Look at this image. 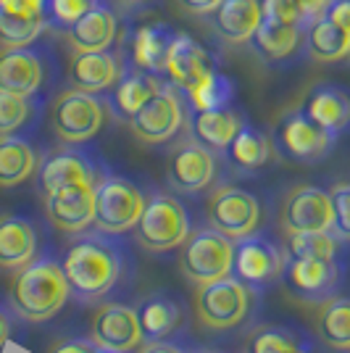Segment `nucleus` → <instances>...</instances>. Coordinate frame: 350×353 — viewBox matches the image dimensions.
Returning <instances> with one entry per match:
<instances>
[{
  "label": "nucleus",
  "instance_id": "nucleus-1",
  "mask_svg": "<svg viewBox=\"0 0 350 353\" xmlns=\"http://www.w3.org/2000/svg\"><path fill=\"white\" fill-rule=\"evenodd\" d=\"M61 266L72 295L85 306L119 301L132 288L137 269L127 240L101 230L74 235L61 256Z\"/></svg>",
  "mask_w": 350,
  "mask_h": 353
},
{
  "label": "nucleus",
  "instance_id": "nucleus-2",
  "mask_svg": "<svg viewBox=\"0 0 350 353\" xmlns=\"http://www.w3.org/2000/svg\"><path fill=\"white\" fill-rule=\"evenodd\" d=\"M69 298L72 288L56 256H37L11 280V309L27 322L40 324L53 319Z\"/></svg>",
  "mask_w": 350,
  "mask_h": 353
},
{
  "label": "nucleus",
  "instance_id": "nucleus-3",
  "mask_svg": "<svg viewBox=\"0 0 350 353\" xmlns=\"http://www.w3.org/2000/svg\"><path fill=\"white\" fill-rule=\"evenodd\" d=\"M261 293L237 282L229 274L224 280L198 288L195 293V316L208 332H234L253 319L258 311Z\"/></svg>",
  "mask_w": 350,
  "mask_h": 353
},
{
  "label": "nucleus",
  "instance_id": "nucleus-4",
  "mask_svg": "<svg viewBox=\"0 0 350 353\" xmlns=\"http://www.w3.org/2000/svg\"><path fill=\"white\" fill-rule=\"evenodd\" d=\"M137 245L150 253H169L182 248L192 232V214L174 192L150 190L143 216L137 221Z\"/></svg>",
  "mask_w": 350,
  "mask_h": 353
},
{
  "label": "nucleus",
  "instance_id": "nucleus-5",
  "mask_svg": "<svg viewBox=\"0 0 350 353\" xmlns=\"http://www.w3.org/2000/svg\"><path fill=\"white\" fill-rule=\"evenodd\" d=\"M111 105L105 95H92L76 88H69L56 95L50 105V127L63 145H85L98 137Z\"/></svg>",
  "mask_w": 350,
  "mask_h": 353
},
{
  "label": "nucleus",
  "instance_id": "nucleus-6",
  "mask_svg": "<svg viewBox=\"0 0 350 353\" xmlns=\"http://www.w3.org/2000/svg\"><path fill=\"white\" fill-rule=\"evenodd\" d=\"M147 203V190L132 176L108 172L95 188V230L127 235L137 227Z\"/></svg>",
  "mask_w": 350,
  "mask_h": 353
},
{
  "label": "nucleus",
  "instance_id": "nucleus-7",
  "mask_svg": "<svg viewBox=\"0 0 350 353\" xmlns=\"http://www.w3.org/2000/svg\"><path fill=\"white\" fill-rule=\"evenodd\" d=\"M271 145L285 161L292 163H321L337 145V137L319 127L303 111V105L285 111L271 127Z\"/></svg>",
  "mask_w": 350,
  "mask_h": 353
},
{
  "label": "nucleus",
  "instance_id": "nucleus-8",
  "mask_svg": "<svg viewBox=\"0 0 350 353\" xmlns=\"http://www.w3.org/2000/svg\"><path fill=\"white\" fill-rule=\"evenodd\" d=\"M232 256L234 243L232 237L221 235L219 230L208 227V230H192L190 237L182 243V253H179V272L182 277L203 288L216 280L229 277L232 272Z\"/></svg>",
  "mask_w": 350,
  "mask_h": 353
},
{
  "label": "nucleus",
  "instance_id": "nucleus-9",
  "mask_svg": "<svg viewBox=\"0 0 350 353\" xmlns=\"http://www.w3.org/2000/svg\"><path fill=\"white\" fill-rule=\"evenodd\" d=\"M285 266H287V250L277 245L271 237L253 232V235L234 243L232 272L229 274L237 282L248 285L250 290L263 295L277 282H282Z\"/></svg>",
  "mask_w": 350,
  "mask_h": 353
},
{
  "label": "nucleus",
  "instance_id": "nucleus-10",
  "mask_svg": "<svg viewBox=\"0 0 350 353\" xmlns=\"http://www.w3.org/2000/svg\"><path fill=\"white\" fill-rule=\"evenodd\" d=\"M127 124L140 143L166 145L187 124V98L179 88L166 82Z\"/></svg>",
  "mask_w": 350,
  "mask_h": 353
},
{
  "label": "nucleus",
  "instance_id": "nucleus-11",
  "mask_svg": "<svg viewBox=\"0 0 350 353\" xmlns=\"http://www.w3.org/2000/svg\"><path fill=\"white\" fill-rule=\"evenodd\" d=\"M111 172V166L103 161V156L95 148L69 145L63 150H56L37 166V190L40 195L66 188V185H101V179Z\"/></svg>",
  "mask_w": 350,
  "mask_h": 353
},
{
  "label": "nucleus",
  "instance_id": "nucleus-12",
  "mask_svg": "<svg viewBox=\"0 0 350 353\" xmlns=\"http://www.w3.org/2000/svg\"><path fill=\"white\" fill-rule=\"evenodd\" d=\"M205 219H208V227L219 230L221 235L243 240V237L258 232L263 211L253 192L243 190L237 185H221L208 195Z\"/></svg>",
  "mask_w": 350,
  "mask_h": 353
},
{
  "label": "nucleus",
  "instance_id": "nucleus-13",
  "mask_svg": "<svg viewBox=\"0 0 350 353\" xmlns=\"http://www.w3.org/2000/svg\"><path fill=\"white\" fill-rule=\"evenodd\" d=\"M219 174V159L211 148L200 145L198 140L187 137L185 143L169 153L166 161V182L179 195H195L214 185Z\"/></svg>",
  "mask_w": 350,
  "mask_h": 353
},
{
  "label": "nucleus",
  "instance_id": "nucleus-14",
  "mask_svg": "<svg viewBox=\"0 0 350 353\" xmlns=\"http://www.w3.org/2000/svg\"><path fill=\"white\" fill-rule=\"evenodd\" d=\"M348 259H313V256H287L282 282L298 298L306 301H327L342 288Z\"/></svg>",
  "mask_w": 350,
  "mask_h": 353
},
{
  "label": "nucleus",
  "instance_id": "nucleus-15",
  "mask_svg": "<svg viewBox=\"0 0 350 353\" xmlns=\"http://www.w3.org/2000/svg\"><path fill=\"white\" fill-rule=\"evenodd\" d=\"M92 343L105 353H134L145 345L140 311L124 301L103 303L92 319Z\"/></svg>",
  "mask_w": 350,
  "mask_h": 353
},
{
  "label": "nucleus",
  "instance_id": "nucleus-16",
  "mask_svg": "<svg viewBox=\"0 0 350 353\" xmlns=\"http://www.w3.org/2000/svg\"><path fill=\"white\" fill-rule=\"evenodd\" d=\"M332 221H335V208L329 190L316 185H298L287 192L279 216V224L287 235L332 230Z\"/></svg>",
  "mask_w": 350,
  "mask_h": 353
},
{
  "label": "nucleus",
  "instance_id": "nucleus-17",
  "mask_svg": "<svg viewBox=\"0 0 350 353\" xmlns=\"http://www.w3.org/2000/svg\"><path fill=\"white\" fill-rule=\"evenodd\" d=\"M45 53L34 45L0 48V90L24 98H37L48 82Z\"/></svg>",
  "mask_w": 350,
  "mask_h": 353
},
{
  "label": "nucleus",
  "instance_id": "nucleus-18",
  "mask_svg": "<svg viewBox=\"0 0 350 353\" xmlns=\"http://www.w3.org/2000/svg\"><path fill=\"white\" fill-rule=\"evenodd\" d=\"M43 201L48 221L59 232L79 235L95 224V185H66L48 192Z\"/></svg>",
  "mask_w": 350,
  "mask_h": 353
},
{
  "label": "nucleus",
  "instance_id": "nucleus-19",
  "mask_svg": "<svg viewBox=\"0 0 350 353\" xmlns=\"http://www.w3.org/2000/svg\"><path fill=\"white\" fill-rule=\"evenodd\" d=\"M214 69H219V63L203 45L198 43L195 37H190V34H185V32H176L174 40H172V48L166 53L163 77L182 92H190Z\"/></svg>",
  "mask_w": 350,
  "mask_h": 353
},
{
  "label": "nucleus",
  "instance_id": "nucleus-20",
  "mask_svg": "<svg viewBox=\"0 0 350 353\" xmlns=\"http://www.w3.org/2000/svg\"><path fill=\"white\" fill-rule=\"evenodd\" d=\"M127 59L124 50L108 48V50H95V53H74L69 63V82L72 88L92 95H105L111 92L119 77L124 74Z\"/></svg>",
  "mask_w": 350,
  "mask_h": 353
},
{
  "label": "nucleus",
  "instance_id": "nucleus-21",
  "mask_svg": "<svg viewBox=\"0 0 350 353\" xmlns=\"http://www.w3.org/2000/svg\"><path fill=\"white\" fill-rule=\"evenodd\" d=\"M250 45L266 63H274V66L292 63L300 56H306V27L261 14V21L250 37Z\"/></svg>",
  "mask_w": 350,
  "mask_h": 353
},
{
  "label": "nucleus",
  "instance_id": "nucleus-22",
  "mask_svg": "<svg viewBox=\"0 0 350 353\" xmlns=\"http://www.w3.org/2000/svg\"><path fill=\"white\" fill-rule=\"evenodd\" d=\"M250 119L240 105H224L214 111H195L187 105V132L192 140H198L200 145L211 148L214 153H224L227 145L234 140V134L240 132Z\"/></svg>",
  "mask_w": 350,
  "mask_h": 353
},
{
  "label": "nucleus",
  "instance_id": "nucleus-23",
  "mask_svg": "<svg viewBox=\"0 0 350 353\" xmlns=\"http://www.w3.org/2000/svg\"><path fill=\"white\" fill-rule=\"evenodd\" d=\"M72 45L74 53H95V50H108L119 40V14L116 6L105 0L101 6L90 8L79 21H74L69 30L63 32Z\"/></svg>",
  "mask_w": 350,
  "mask_h": 353
},
{
  "label": "nucleus",
  "instance_id": "nucleus-24",
  "mask_svg": "<svg viewBox=\"0 0 350 353\" xmlns=\"http://www.w3.org/2000/svg\"><path fill=\"white\" fill-rule=\"evenodd\" d=\"M140 311V327L145 343L158 340H176L187 330V311L182 301L172 293H153L137 306Z\"/></svg>",
  "mask_w": 350,
  "mask_h": 353
},
{
  "label": "nucleus",
  "instance_id": "nucleus-25",
  "mask_svg": "<svg viewBox=\"0 0 350 353\" xmlns=\"http://www.w3.org/2000/svg\"><path fill=\"white\" fill-rule=\"evenodd\" d=\"M166 82H169V79L161 77V74L143 72V69L127 63V66H124V74L119 77V82L114 85V90L105 92L108 105H111V114L116 119H121V121H130Z\"/></svg>",
  "mask_w": 350,
  "mask_h": 353
},
{
  "label": "nucleus",
  "instance_id": "nucleus-26",
  "mask_svg": "<svg viewBox=\"0 0 350 353\" xmlns=\"http://www.w3.org/2000/svg\"><path fill=\"white\" fill-rule=\"evenodd\" d=\"M40 256V232L34 221L19 214H0V269L19 272Z\"/></svg>",
  "mask_w": 350,
  "mask_h": 353
},
{
  "label": "nucleus",
  "instance_id": "nucleus-27",
  "mask_svg": "<svg viewBox=\"0 0 350 353\" xmlns=\"http://www.w3.org/2000/svg\"><path fill=\"white\" fill-rule=\"evenodd\" d=\"M303 111L327 132L340 137L350 130V90L335 82H319L306 95Z\"/></svg>",
  "mask_w": 350,
  "mask_h": 353
},
{
  "label": "nucleus",
  "instance_id": "nucleus-28",
  "mask_svg": "<svg viewBox=\"0 0 350 353\" xmlns=\"http://www.w3.org/2000/svg\"><path fill=\"white\" fill-rule=\"evenodd\" d=\"M261 14V0H221L208 14V21L219 40L229 45H245L258 27Z\"/></svg>",
  "mask_w": 350,
  "mask_h": 353
},
{
  "label": "nucleus",
  "instance_id": "nucleus-29",
  "mask_svg": "<svg viewBox=\"0 0 350 353\" xmlns=\"http://www.w3.org/2000/svg\"><path fill=\"white\" fill-rule=\"evenodd\" d=\"M176 32L169 24H143L140 30H134L127 40V50L124 59L127 63L143 69L150 74H161L163 77V66H166V53L172 48Z\"/></svg>",
  "mask_w": 350,
  "mask_h": 353
},
{
  "label": "nucleus",
  "instance_id": "nucleus-30",
  "mask_svg": "<svg viewBox=\"0 0 350 353\" xmlns=\"http://www.w3.org/2000/svg\"><path fill=\"white\" fill-rule=\"evenodd\" d=\"M221 156L232 163L237 172L253 174V172H261L263 166L274 159V145H271L269 134L248 121L240 132L234 134V140L227 145V150Z\"/></svg>",
  "mask_w": 350,
  "mask_h": 353
},
{
  "label": "nucleus",
  "instance_id": "nucleus-31",
  "mask_svg": "<svg viewBox=\"0 0 350 353\" xmlns=\"http://www.w3.org/2000/svg\"><path fill=\"white\" fill-rule=\"evenodd\" d=\"M40 156L27 137L0 134V188H16L37 174Z\"/></svg>",
  "mask_w": 350,
  "mask_h": 353
},
{
  "label": "nucleus",
  "instance_id": "nucleus-32",
  "mask_svg": "<svg viewBox=\"0 0 350 353\" xmlns=\"http://www.w3.org/2000/svg\"><path fill=\"white\" fill-rule=\"evenodd\" d=\"M313 327L324 345H329L332 351L350 353V298L332 295L321 301Z\"/></svg>",
  "mask_w": 350,
  "mask_h": 353
},
{
  "label": "nucleus",
  "instance_id": "nucleus-33",
  "mask_svg": "<svg viewBox=\"0 0 350 353\" xmlns=\"http://www.w3.org/2000/svg\"><path fill=\"white\" fill-rule=\"evenodd\" d=\"M306 56L321 63H335L350 56L348 30L337 27L332 19L321 16L311 27H306Z\"/></svg>",
  "mask_w": 350,
  "mask_h": 353
},
{
  "label": "nucleus",
  "instance_id": "nucleus-34",
  "mask_svg": "<svg viewBox=\"0 0 350 353\" xmlns=\"http://www.w3.org/2000/svg\"><path fill=\"white\" fill-rule=\"evenodd\" d=\"M308 348H313V340L290 324H261L245 343V353H300Z\"/></svg>",
  "mask_w": 350,
  "mask_h": 353
},
{
  "label": "nucleus",
  "instance_id": "nucleus-35",
  "mask_svg": "<svg viewBox=\"0 0 350 353\" xmlns=\"http://www.w3.org/2000/svg\"><path fill=\"white\" fill-rule=\"evenodd\" d=\"M350 243L340 240L332 230H319V232H295L287 235V256H313V259H348Z\"/></svg>",
  "mask_w": 350,
  "mask_h": 353
},
{
  "label": "nucleus",
  "instance_id": "nucleus-36",
  "mask_svg": "<svg viewBox=\"0 0 350 353\" xmlns=\"http://www.w3.org/2000/svg\"><path fill=\"white\" fill-rule=\"evenodd\" d=\"M234 92H237V88H234L232 77H227L224 72L214 69L190 92H185V98H187V105L195 108V111H214V108L232 105Z\"/></svg>",
  "mask_w": 350,
  "mask_h": 353
},
{
  "label": "nucleus",
  "instance_id": "nucleus-37",
  "mask_svg": "<svg viewBox=\"0 0 350 353\" xmlns=\"http://www.w3.org/2000/svg\"><path fill=\"white\" fill-rule=\"evenodd\" d=\"M48 27H50V24L43 21V19H24V16H14V14L0 11V45H3V48L34 45Z\"/></svg>",
  "mask_w": 350,
  "mask_h": 353
},
{
  "label": "nucleus",
  "instance_id": "nucleus-38",
  "mask_svg": "<svg viewBox=\"0 0 350 353\" xmlns=\"http://www.w3.org/2000/svg\"><path fill=\"white\" fill-rule=\"evenodd\" d=\"M37 114L34 98L0 90V134H19Z\"/></svg>",
  "mask_w": 350,
  "mask_h": 353
},
{
  "label": "nucleus",
  "instance_id": "nucleus-39",
  "mask_svg": "<svg viewBox=\"0 0 350 353\" xmlns=\"http://www.w3.org/2000/svg\"><path fill=\"white\" fill-rule=\"evenodd\" d=\"M101 3H105V0H50L48 3V21H50V27H59L61 32H66L74 21H79L90 8L101 6Z\"/></svg>",
  "mask_w": 350,
  "mask_h": 353
},
{
  "label": "nucleus",
  "instance_id": "nucleus-40",
  "mask_svg": "<svg viewBox=\"0 0 350 353\" xmlns=\"http://www.w3.org/2000/svg\"><path fill=\"white\" fill-rule=\"evenodd\" d=\"M329 192H332V208H335L332 232H335L340 240L350 243V182L335 185Z\"/></svg>",
  "mask_w": 350,
  "mask_h": 353
},
{
  "label": "nucleus",
  "instance_id": "nucleus-41",
  "mask_svg": "<svg viewBox=\"0 0 350 353\" xmlns=\"http://www.w3.org/2000/svg\"><path fill=\"white\" fill-rule=\"evenodd\" d=\"M48 3L50 0H0V11L24 16V19H43V21H48Z\"/></svg>",
  "mask_w": 350,
  "mask_h": 353
},
{
  "label": "nucleus",
  "instance_id": "nucleus-42",
  "mask_svg": "<svg viewBox=\"0 0 350 353\" xmlns=\"http://www.w3.org/2000/svg\"><path fill=\"white\" fill-rule=\"evenodd\" d=\"M292 8V14L298 16V21L303 24V27H311L316 19L327 14V8H329V3L332 0H287Z\"/></svg>",
  "mask_w": 350,
  "mask_h": 353
},
{
  "label": "nucleus",
  "instance_id": "nucleus-43",
  "mask_svg": "<svg viewBox=\"0 0 350 353\" xmlns=\"http://www.w3.org/2000/svg\"><path fill=\"white\" fill-rule=\"evenodd\" d=\"M327 19H332L337 27L350 32V0H332L327 8Z\"/></svg>",
  "mask_w": 350,
  "mask_h": 353
},
{
  "label": "nucleus",
  "instance_id": "nucleus-44",
  "mask_svg": "<svg viewBox=\"0 0 350 353\" xmlns=\"http://www.w3.org/2000/svg\"><path fill=\"white\" fill-rule=\"evenodd\" d=\"M50 353H101V348L92 340H63Z\"/></svg>",
  "mask_w": 350,
  "mask_h": 353
},
{
  "label": "nucleus",
  "instance_id": "nucleus-45",
  "mask_svg": "<svg viewBox=\"0 0 350 353\" xmlns=\"http://www.w3.org/2000/svg\"><path fill=\"white\" fill-rule=\"evenodd\" d=\"M140 353H190V348H185L176 340H158V343H145Z\"/></svg>",
  "mask_w": 350,
  "mask_h": 353
},
{
  "label": "nucleus",
  "instance_id": "nucleus-46",
  "mask_svg": "<svg viewBox=\"0 0 350 353\" xmlns=\"http://www.w3.org/2000/svg\"><path fill=\"white\" fill-rule=\"evenodd\" d=\"M187 11H192V14H200V16H208L216 6H219L221 0H179Z\"/></svg>",
  "mask_w": 350,
  "mask_h": 353
},
{
  "label": "nucleus",
  "instance_id": "nucleus-47",
  "mask_svg": "<svg viewBox=\"0 0 350 353\" xmlns=\"http://www.w3.org/2000/svg\"><path fill=\"white\" fill-rule=\"evenodd\" d=\"M11 335V319H8V314L6 309H0V348L6 345V340Z\"/></svg>",
  "mask_w": 350,
  "mask_h": 353
},
{
  "label": "nucleus",
  "instance_id": "nucleus-48",
  "mask_svg": "<svg viewBox=\"0 0 350 353\" xmlns=\"http://www.w3.org/2000/svg\"><path fill=\"white\" fill-rule=\"evenodd\" d=\"M114 6H121V8H143V6H147V3H153V0H111Z\"/></svg>",
  "mask_w": 350,
  "mask_h": 353
},
{
  "label": "nucleus",
  "instance_id": "nucleus-49",
  "mask_svg": "<svg viewBox=\"0 0 350 353\" xmlns=\"http://www.w3.org/2000/svg\"><path fill=\"white\" fill-rule=\"evenodd\" d=\"M190 353H219V351H190Z\"/></svg>",
  "mask_w": 350,
  "mask_h": 353
},
{
  "label": "nucleus",
  "instance_id": "nucleus-50",
  "mask_svg": "<svg viewBox=\"0 0 350 353\" xmlns=\"http://www.w3.org/2000/svg\"><path fill=\"white\" fill-rule=\"evenodd\" d=\"M300 353H313V348H308V351H300Z\"/></svg>",
  "mask_w": 350,
  "mask_h": 353
},
{
  "label": "nucleus",
  "instance_id": "nucleus-51",
  "mask_svg": "<svg viewBox=\"0 0 350 353\" xmlns=\"http://www.w3.org/2000/svg\"><path fill=\"white\" fill-rule=\"evenodd\" d=\"M348 34H350V32H348Z\"/></svg>",
  "mask_w": 350,
  "mask_h": 353
}]
</instances>
